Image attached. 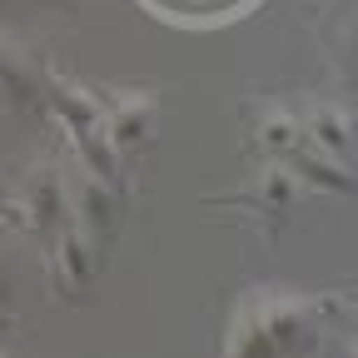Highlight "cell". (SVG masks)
Listing matches in <instances>:
<instances>
[{
    "label": "cell",
    "instance_id": "obj_4",
    "mask_svg": "<svg viewBox=\"0 0 358 358\" xmlns=\"http://www.w3.org/2000/svg\"><path fill=\"white\" fill-rule=\"evenodd\" d=\"M289 164H294V174L303 179L308 189L334 194V199H358V174L348 169L343 155H329V150H319L313 140H303V145L289 155Z\"/></svg>",
    "mask_w": 358,
    "mask_h": 358
},
{
    "label": "cell",
    "instance_id": "obj_5",
    "mask_svg": "<svg viewBox=\"0 0 358 358\" xmlns=\"http://www.w3.org/2000/svg\"><path fill=\"white\" fill-rule=\"evenodd\" d=\"M299 185L303 179L294 174V164L284 159V164H264L259 169V179H254V189H249V204H244V214L259 224V229L268 234L274 224L294 209V194H299Z\"/></svg>",
    "mask_w": 358,
    "mask_h": 358
},
{
    "label": "cell",
    "instance_id": "obj_9",
    "mask_svg": "<svg viewBox=\"0 0 358 358\" xmlns=\"http://www.w3.org/2000/svg\"><path fill=\"white\" fill-rule=\"evenodd\" d=\"M303 120H308V140L329 150V155H353V115L343 105H329V100H308L303 105Z\"/></svg>",
    "mask_w": 358,
    "mask_h": 358
},
{
    "label": "cell",
    "instance_id": "obj_10",
    "mask_svg": "<svg viewBox=\"0 0 358 358\" xmlns=\"http://www.w3.org/2000/svg\"><path fill=\"white\" fill-rule=\"evenodd\" d=\"M353 348H358V338H353Z\"/></svg>",
    "mask_w": 358,
    "mask_h": 358
},
{
    "label": "cell",
    "instance_id": "obj_8",
    "mask_svg": "<svg viewBox=\"0 0 358 358\" xmlns=\"http://www.w3.org/2000/svg\"><path fill=\"white\" fill-rule=\"evenodd\" d=\"M150 115H155V100L150 95H120L105 110V140H110V150L115 155H129L150 134Z\"/></svg>",
    "mask_w": 358,
    "mask_h": 358
},
{
    "label": "cell",
    "instance_id": "obj_1",
    "mask_svg": "<svg viewBox=\"0 0 358 358\" xmlns=\"http://www.w3.org/2000/svg\"><path fill=\"white\" fill-rule=\"evenodd\" d=\"M329 308V299H303V294H274V289H259V294H244L234 303V324L224 334V348L229 353H254V348H268V353H294V348H313L319 343V313Z\"/></svg>",
    "mask_w": 358,
    "mask_h": 358
},
{
    "label": "cell",
    "instance_id": "obj_2",
    "mask_svg": "<svg viewBox=\"0 0 358 358\" xmlns=\"http://www.w3.org/2000/svg\"><path fill=\"white\" fill-rule=\"evenodd\" d=\"M65 179L60 169L45 159V164H30L20 174V185L10 189V204H6V224L15 234H40V239H55L65 229Z\"/></svg>",
    "mask_w": 358,
    "mask_h": 358
},
{
    "label": "cell",
    "instance_id": "obj_3",
    "mask_svg": "<svg viewBox=\"0 0 358 358\" xmlns=\"http://www.w3.org/2000/svg\"><path fill=\"white\" fill-rule=\"evenodd\" d=\"M95 234L85 229V224H65V229L50 239V284L60 299H80L95 279Z\"/></svg>",
    "mask_w": 358,
    "mask_h": 358
},
{
    "label": "cell",
    "instance_id": "obj_7",
    "mask_svg": "<svg viewBox=\"0 0 358 358\" xmlns=\"http://www.w3.org/2000/svg\"><path fill=\"white\" fill-rule=\"evenodd\" d=\"M120 185L115 179H105V174H95L90 169L85 179H80V199H75V219L85 224L90 234H95L100 244L110 239V229H115V209H120Z\"/></svg>",
    "mask_w": 358,
    "mask_h": 358
},
{
    "label": "cell",
    "instance_id": "obj_6",
    "mask_svg": "<svg viewBox=\"0 0 358 358\" xmlns=\"http://www.w3.org/2000/svg\"><path fill=\"white\" fill-rule=\"evenodd\" d=\"M308 140V120L303 105H264L254 120V155L264 159H289Z\"/></svg>",
    "mask_w": 358,
    "mask_h": 358
}]
</instances>
